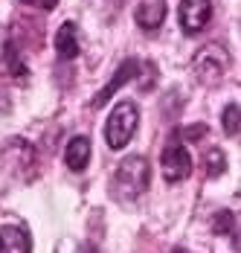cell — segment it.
Instances as JSON below:
<instances>
[{"label": "cell", "instance_id": "cell-14", "mask_svg": "<svg viewBox=\"0 0 241 253\" xmlns=\"http://www.w3.org/2000/svg\"><path fill=\"white\" fill-rule=\"evenodd\" d=\"M224 169H227V163H224V152H221V149H212V152L206 154V175L218 177V175H224Z\"/></svg>", "mask_w": 241, "mask_h": 253}, {"label": "cell", "instance_id": "cell-5", "mask_svg": "<svg viewBox=\"0 0 241 253\" xmlns=\"http://www.w3.org/2000/svg\"><path fill=\"white\" fill-rule=\"evenodd\" d=\"M180 26L186 35H198L203 32L209 18H212V0H180Z\"/></svg>", "mask_w": 241, "mask_h": 253}, {"label": "cell", "instance_id": "cell-8", "mask_svg": "<svg viewBox=\"0 0 241 253\" xmlns=\"http://www.w3.org/2000/svg\"><path fill=\"white\" fill-rule=\"evenodd\" d=\"M64 163L73 172H84L87 163H90V137H84V134L73 137L67 143V149H64Z\"/></svg>", "mask_w": 241, "mask_h": 253}, {"label": "cell", "instance_id": "cell-10", "mask_svg": "<svg viewBox=\"0 0 241 253\" xmlns=\"http://www.w3.org/2000/svg\"><path fill=\"white\" fill-rule=\"evenodd\" d=\"M0 253H32V239L24 227L0 230Z\"/></svg>", "mask_w": 241, "mask_h": 253}, {"label": "cell", "instance_id": "cell-11", "mask_svg": "<svg viewBox=\"0 0 241 253\" xmlns=\"http://www.w3.org/2000/svg\"><path fill=\"white\" fill-rule=\"evenodd\" d=\"M212 230L221 233V236H233V242L239 248V221H236V215L230 210H221L215 218H212Z\"/></svg>", "mask_w": 241, "mask_h": 253}, {"label": "cell", "instance_id": "cell-13", "mask_svg": "<svg viewBox=\"0 0 241 253\" xmlns=\"http://www.w3.org/2000/svg\"><path fill=\"white\" fill-rule=\"evenodd\" d=\"M3 55H6V64H9V70L15 73L18 79H24L26 76V64L18 58V52H15V44H6L3 47Z\"/></svg>", "mask_w": 241, "mask_h": 253}, {"label": "cell", "instance_id": "cell-15", "mask_svg": "<svg viewBox=\"0 0 241 253\" xmlns=\"http://www.w3.org/2000/svg\"><path fill=\"white\" fill-rule=\"evenodd\" d=\"M26 6H38V9H44V12H52L55 6H58V0H24Z\"/></svg>", "mask_w": 241, "mask_h": 253}, {"label": "cell", "instance_id": "cell-6", "mask_svg": "<svg viewBox=\"0 0 241 253\" xmlns=\"http://www.w3.org/2000/svg\"><path fill=\"white\" fill-rule=\"evenodd\" d=\"M166 15H169V3L166 0H140L137 3V12H134L140 29H145V32L160 29V24L166 21Z\"/></svg>", "mask_w": 241, "mask_h": 253}, {"label": "cell", "instance_id": "cell-3", "mask_svg": "<svg viewBox=\"0 0 241 253\" xmlns=\"http://www.w3.org/2000/svg\"><path fill=\"white\" fill-rule=\"evenodd\" d=\"M137 126H140V111H137V105H134V102H120V105L111 111L108 123H105V140H108V146H111V149H125V146L131 143Z\"/></svg>", "mask_w": 241, "mask_h": 253}, {"label": "cell", "instance_id": "cell-1", "mask_svg": "<svg viewBox=\"0 0 241 253\" xmlns=\"http://www.w3.org/2000/svg\"><path fill=\"white\" fill-rule=\"evenodd\" d=\"M148 160L143 154H128L120 166L114 169V177H111V195L117 201H137L148 189Z\"/></svg>", "mask_w": 241, "mask_h": 253}, {"label": "cell", "instance_id": "cell-17", "mask_svg": "<svg viewBox=\"0 0 241 253\" xmlns=\"http://www.w3.org/2000/svg\"><path fill=\"white\" fill-rule=\"evenodd\" d=\"M171 253H189V251H183V248H174V251H171Z\"/></svg>", "mask_w": 241, "mask_h": 253}, {"label": "cell", "instance_id": "cell-7", "mask_svg": "<svg viewBox=\"0 0 241 253\" xmlns=\"http://www.w3.org/2000/svg\"><path fill=\"white\" fill-rule=\"evenodd\" d=\"M137 70H140V61H137V58H125V61L120 64V70L111 76V82H108V84L99 90V96H93V99H90V105H93V108H102L105 102L114 96V90H117V87H122L128 79L137 76Z\"/></svg>", "mask_w": 241, "mask_h": 253}, {"label": "cell", "instance_id": "cell-16", "mask_svg": "<svg viewBox=\"0 0 241 253\" xmlns=\"http://www.w3.org/2000/svg\"><path fill=\"white\" fill-rule=\"evenodd\" d=\"M79 253H99V251L93 248V245H81V248H79Z\"/></svg>", "mask_w": 241, "mask_h": 253}, {"label": "cell", "instance_id": "cell-4", "mask_svg": "<svg viewBox=\"0 0 241 253\" xmlns=\"http://www.w3.org/2000/svg\"><path fill=\"white\" fill-rule=\"evenodd\" d=\"M160 169H163V177L169 183H180V180H186V177L192 175V154L177 140V134L171 137L169 146L160 154Z\"/></svg>", "mask_w": 241, "mask_h": 253}, {"label": "cell", "instance_id": "cell-12", "mask_svg": "<svg viewBox=\"0 0 241 253\" xmlns=\"http://www.w3.org/2000/svg\"><path fill=\"white\" fill-rule=\"evenodd\" d=\"M224 131L227 137H239V102L224 108Z\"/></svg>", "mask_w": 241, "mask_h": 253}, {"label": "cell", "instance_id": "cell-9", "mask_svg": "<svg viewBox=\"0 0 241 253\" xmlns=\"http://www.w3.org/2000/svg\"><path fill=\"white\" fill-rule=\"evenodd\" d=\"M55 52L64 61H73L79 55V26L73 21H64L58 26V32H55Z\"/></svg>", "mask_w": 241, "mask_h": 253}, {"label": "cell", "instance_id": "cell-2", "mask_svg": "<svg viewBox=\"0 0 241 253\" xmlns=\"http://www.w3.org/2000/svg\"><path fill=\"white\" fill-rule=\"evenodd\" d=\"M230 52L224 50L221 44H206V47H201V50L195 52L192 58V76L201 82V84H206V87H212L218 84L221 79L227 76V70H230Z\"/></svg>", "mask_w": 241, "mask_h": 253}]
</instances>
